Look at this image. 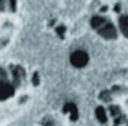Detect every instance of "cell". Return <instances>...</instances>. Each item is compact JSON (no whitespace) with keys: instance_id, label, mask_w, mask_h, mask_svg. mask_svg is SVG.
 Returning a JSON list of instances; mask_svg holds the SVG:
<instances>
[{"instance_id":"7a4b0ae2","label":"cell","mask_w":128,"mask_h":126,"mask_svg":"<svg viewBox=\"0 0 128 126\" xmlns=\"http://www.w3.org/2000/svg\"><path fill=\"white\" fill-rule=\"evenodd\" d=\"M30 73L23 65L9 63L1 66V103H13L26 98L31 91Z\"/></svg>"},{"instance_id":"6da1fadb","label":"cell","mask_w":128,"mask_h":126,"mask_svg":"<svg viewBox=\"0 0 128 126\" xmlns=\"http://www.w3.org/2000/svg\"><path fill=\"white\" fill-rule=\"evenodd\" d=\"M96 113L102 123L128 126V76L114 80L97 96Z\"/></svg>"},{"instance_id":"3957f363","label":"cell","mask_w":128,"mask_h":126,"mask_svg":"<svg viewBox=\"0 0 128 126\" xmlns=\"http://www.w3.org/2000/svg\"><path fill=\"white\" fill-rule=\"evenodd\" d=\"M15 0H1V46H6L14 35L18 21Z\"/></svg>"}]
</instances>
